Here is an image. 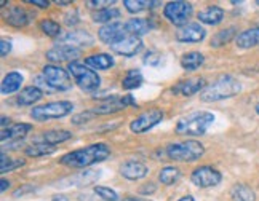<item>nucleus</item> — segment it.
Listing matches in <instances>:
<instances>
[{
  "label": "nucleus",
  "instance_id": "obj_40",
  "mask_svg": "<svg viewBox=\"0 0 259 201\" xmlns=\"http://www.w3.org/2000/svg\"><path fill=\"white\" fill-rule=\"evenodd\" d=\"M143 63H144L146 66L157 67V66H160V63H162V55L158 53V52H155V49H149V52L144 55Z\"/></svg>",
  "mask_w": 259,
  "mask_h": 201
},
{
  "label": "nucleus",
  "instance_id": "obj_7",
  "mask_svg": "<svg viewBox=\"0 0 259 201\" xmlns=\"http://www.w3.org/2000/svg\"><path fill=\"white\" fill-rule=\"evenodd\" d=\"M42 78L53 91H69L72 88V80L69 70L58 64H47L42 69Z\"/></svg>",
  "mask_w": 259,
  "mask_h": 201
},
{
  "label": "nucleus",
  "instance_id": "obj_5",
  "mask_svg": "<svg viewBox=\"0 0 259 201\" xmlns=\"http://www.w3.org/2000/svg\"><path fill=\"white\" fill-rule=\"evenodd\" d=\"M67 70H69V74L72 75L77 86L85 93H93L101 86V77L98 75L96 70L88 67L85 63H80V61L69 63Z\"/></svg>",
  "mask_w": 259,
  "mask_h": 201
},
{
  "label": "nucleus",
  "instance_id": "obj_36",
  "mask_svg": "<svg viewBox=\"0 0 259 201\" xmlns=\"http://www.w3.org/2000/svg\"><path fill=\"white\" fill-rule=\"evenodd\" d=\"M157 5H162L160 2H144V0H123V7L128 13H141L147 8H155Z\"/></svg>",
  "mask_w": 259,
  "mask_h": 201
},
{
  "label": "nucleus",
  "instance_id": "obj_27",
  "mask_svg": "<svg viewBox=\"0 0 259 201\" xmlns=\"http://www.w3.org/2000/svg\"><path fill=\"white\" fill-rule=\"evenodd\" d=\"M85 64L88 67H92L93 70H109L115 66V61H114V58L107 53H96V55L87 56Z\"/></svg>",
  "mask_w": 259,
  "mask_h": 201
},
{
  "label": "nucleus",
  "instance_id": "obj_35",
  "mask_svg": "<svg viewBox=\"0 0 259 201\" xmlns=\"http://www.w3.org/2000/svg\"><path fill=\"white\" fill-rule=\"evenodd\" d=\"M56 152V145H48V144H32L24 148V154L31 158H40L48 157Z\"/></svg>",
  "mask_w": 259,
  "mask_h": 201
},
{
  "label": "nucleus",
  "instance_id": "obj_12",
  "mask_svg": "<svg viewBox=\"0 0 259 201\" xmlns=\"http://www.w3.org/2000/svg\"><path fill=\"white\" fill-rule=\"evenodd\" d=\"M143 48H144V43L141 37H136V35H125L122 40H118L117 43L111 45L112 52L123 58H135L136 55L143 52Z\"/></svg>",
  "mask_w": 259,
  "mask_h": 201
},
{
  "label": "nucleus",
  "instance_id": "obj_8",
  "mask_svg": "<svg viewBox=\"0 0 259 201\" xmlns=\"http://www.w3.org/2000/svg\"><path fill=\"white\" fill-rule=\"evenodd\" d=\"M194 15V5L191 2H184V0H175V2H168L163 7V16L168 19V23L183 27L189 24V19Z\"/></svg>",
  "mask_w": 259,
  "mask_h": 201
},
{
  "label": "nucleus",
  "instance_id": "obj_31",
  "mask_svg": "<svg viewBox=\"0 0 259 201\" xmlns=\"http://www.w3.org/2000/svg\"><path fill=\"white\" fill-rule=\"evenodd\" d=\"M144 83V77L139 69H130L122 78V88L125 91H133Z\"/></svg>",
  "mask_w": 259,
  "mask_h": 201
},
{
  "label": "nucleus",
  "instance_id": "obj_2",
  "mask_svg": "<svg viewBox=\"0 0 259 201\" xmlns=\"http://www.w3.org/2000/svg\"><path fill=\"white\" fill-rule=\"evenodd\" d=\"M240 91L242 83L235 77L221 75L206 85V88L200 93V100L202 103H219V100L235 97Z\"/></svg>",
  "mask_w": 259,
  "mask_h": 201
},
{
  "label": "nucleus",
  "instance_id": "obj_16",
  "mask_svg": "<svg viewBox=\"0 0 259 201\" xmlns=\"http://www.w3.org/2000/svg\"><path fill=\"white\" fill-rule=\"evenodd\" d=\"M95 38L93 35L87 31H69L61 34V37L58 38L56 45H67L72 48H83V46H93Z\"/></svg>",
  "mask_w": 259,
  "mask_h": 201
},
{
  "label": "nucleus",
  "instance_id": "obj_34",
  "mask_svg": "<svg viewBox=\"0 0 259 201\" xmlns=\"http://www.w3.org/2000/svg\"><path fill=\"white\" fill-rule=\"evenodd\" d=\"M179 179H181V169L176 166H165L158 173V180L162 182V185H173Z\"/></svg>",
  "mask_w": 259,
  "mask_h": 201
},
{
  "label": "nucleus",
  "instance_id": "obj_26",
  "mask_svg": "<svg viewBox=\"0 0 259 201\" xmlns=\"http://www.w3.org/2000/svg\"><path fill=\"white\" fill-rule=\"evenodd\" d=\"M125 29L128 35H136L141 37L149 34L154 29V24L146 18H132L125 23Z\"/></svg>",
  "mask_w": 259,
  "mask_h": 201
},
{
  "label": "nucleus",
  "instance_id": "obj_23",
  "mask_svg": "<svg viewBox=\"0 0 259 201\" xmlns=\"http://www.w3.org/2000/svg\"><path fill=\"white\" fill-rule=\"evenodd\" d=\"M31 131H32L31 123H15L12 126H8L7 129H2L0 139H2V144H5L7 140L8 142H13V140H21Z\"/></svg>",
  "mask_w": 259,
  "mask_h": 201
},
{
  "label": "nucleus",
  "instance_id": "obj_13",
  "mask_svg": "<svg viewBox=\"0 0 259 201\" xmlns=\"http://www.w3.org/2000/svg\"><path fill=\"white\" fill-rule=\"evenodd\" d=\"M206 80L203 77H192V78H186L178 82L173 88L171 93L176 96H183V97H191L198 93H202L206 88Z\"/></svg>",
  "mask_w": 259,
  "mask_h": 201
},
{
  "label": "nucleus",
  "instance_id": "obj_11",
  "mask_svg": "<svg viewBox=\"0 0 259 201\" xmlns=\"http://www.w3.org/2000/svg\"><path fill=\"white\" fill-rule=\"evenodd\" d=\"M191 180L198 188H211V187H216L221 184L223 174L219 169L205 165V166H198L192 171Z\"/></svg>",
  "mask_w": 259,
  "mask_h": 201
},
{
  "label": "nucleus",
  "instance_id": "obj_4",
  "mask_svg": "<svg viewBox=\"0 0 259 201\" xmlns=\"http://www.w3.org/2000/svg\"><path fill=\"white\" fill-rule=\"evenodd\" d=\"M165 154L170 160H175V162L194 163L205 155V145L198 142V140L187 139L181 140V142L168 144L165 148Z\"/></svg>",
  "mask_w": 259,
  "mask_h": 201
},
{
  "label": "nucleus",
  "instance_id": "obj_6",
  "mask_svg": "<svg viewBox=\"0 0 259 201\" xmlns=\"http://www.w3.org/2000/svg\"><path fill=\"white\" fill-rule=\"evenodd\" d=\"M74 112V104L71 100H53L42 106H37L31 110V118L35 122H48L71 115Z\"/></svg>",
  "mask_w": 259,
  "mask_h": 201
},
{
  "label": "nucleus",
  "instance_id": "obj_37",
  "mask_svg": "<svg viewBox=\"0 0 259 201\" xmlns=\"http://www.w3.org/2000/svg\"><path fill=\"white\" fill-rule=\"evenodd\" d=\"M26 165V160L23 158H8L5 152H2V160H0V173L7 174V173H12V171L21 168Z\"/></svg>",
  "mask_w": 259,
  "mask_h": 201
},
{
  "label": "nucleus",
  "instance_id": "obj_19",
  "mask_svg": "<svg viewBox=\"0 0 259 201\" xmlns=\"http://www.w3.org/2000/svg\"><path fill=\"white\" fill-rule=\"evenodd\" d=\"M99 177H101V171H85V173H78L66 179H61L56 187H83V185L95 184Z\"/></svg>",
  "mask_w": 259,
  "mask_h": 201
},
{
  "label": "nucleus",
  "instance_id": "obj_45",
  "mask_svg": "<svg viewBox=\"0 0 259 201\" xmlns=\"http://www.w3.org/2000/svg\"><path fill=\"white\" fill-rule=\"evenodd\" d=\"M10 52H12V42L7 38H2L0 40V56L7 58L10 55Z\"/></svg>",
  "mask_w": 259,
  "mask_h": 201
},
{
  "label": "nucleus",
  "instance_id": "obj_49",
  "mask_svg": "<svg viewBox=\"0 0 259 201\" xmlns=\"http://www.w3.org/2000/svg\"><path fill=\"white\" fill-rule=\"evenodd\" d=\"M2 185H0V192H7V188H10V180H7V179H2V182H0Z\"/></svg>",
  "mask_w": 259,
  "mask_h": 201
},
{
  "label": "nucleus",
  "instance_id": "obj_22",
  "mask_svg": "<svg viewBox=\"0 0 259 201\" xmlns=\"http://www.w3.org/2000/svg\"><path fill=\"white\" fill-rule=\"evenodd\" d=\"M224 15L226 12L218 5H208L206 8L200 10V12L197 13V18L198 21L202 24H206V26H218L223 23L224 19Z\"/></svg>",
  "mask_w": 259,
  "mask_h": 201
},
{
  "label": "nucleus",
  "instance_id": "obj_54",
  "mask_svg": "<svg viewBox=\"0 0 259 201\" xmlns=\"http://www.w3.org/2000/svg\"><path fill=\"white\" fill-rule=\"evenodd\" d=\"M254 110H256V114H257V115H259V103H257V104H256V107H254Z\"/></svg>",
  "mask_w": 259,
  "mask_h": 201
},
{
  "label": "nucleus",
  "instance_id": "obj_9",
  "mask_svg": "<svg viewBox=\"0 0 259 201\" xmlns=\"http://www.w3.org/2000/svg\"><path fill=\"white\" fill-rule=\"evenodd\" d=\"M165 118V112L162 109H149L141 115H138L132 123H130V131L135 134H144L155 128L158 123H162Z\"/></svg>",
  "mask_w": 259,
  "mask_h": 201
},
{
  "label": "nucleus",
  "instance_id": "obj_24",
  "mask_svg": "<svg viewBox=\"0 0 259 201\" xmlns=\"http://www.w3.org/2000/svg\"><path fill=\"white\" fill-rule=\"evenodd\" d=\"M42 97H44V91H42L40 88H37L35 85L26 86L24 89H21V91L18 93L16 104L21 106V107H29V106L37 104Z\"/></svg>",
  "mask_w": 259,
  "mask_h": 201
},
{
  "label": "nucleus",
  "instance_id": "obj_10",
  "mask_svg": "<svg viewBox=\"0 0 259 201\" xmlns=\"http://www.w3.org/2000/svg\"><path fill=\"white\" fill-rule=\"evenodd\" d=\"M130 106H136V100L132 94H126V96H109L104 99V103L98 104L96 107L92 109V112L95 115H111V114H117V112H122L126 107Z\"/></svg>",
  "mask_w": 259,
  "mask_h": 201
},
{
  "label": "nucleus",
  "instance_id": "obj_39",
  "mask_svg": "<svg viewBox=\"0 0 259 201\" xmlns=\"http://www.w3.org/2000/svg\"><path fill=\"white\" fill-rule=\"evenodd\" d=\"M93 192L101 198L103 201H120V196H118V193L115 192V190H112L111 187H104V185H95Z\"/></svg>",
  "mask_w": 259,
  "mask_h": 201
},
{
  "label": "nucleus",
  "instance_id": "obj_41",
  "mask_svg": "<svg viewBox=\"0 0 259 201\" xmlns=\"http://www.w3.org/2000/svg\"><path fill=\"white\" fill-rule=\"evenodd\" d=\"M87 5L92 10L101 12V10H106V8H112V5H115V0H88Z\"/></svg>",
  "mask_w": 259,
  "mask_h": 201
},
{
  "label": "nucleus",
  "instance_id": "obj_3",
  "mask_svg": "<svg viewBox=\"0 0 259 201\" xmlns=\"http://www.w3.org/2000/svg\"><path fill=\"white\" fill-rule=\"evenodd\" d=\"M213 123H214V115L211 112L198 110V112H192L179 118L175 126V133L179 136H187V137L203 136L206 134L208 128Z\"/></svg>",
  "mask_w": 259,
  "mask_h": 201
},
{
  "label": "nucleus",
  "instance_id": "obj_47",
  "mask_svg": "<svg viewBox=\"0 0 259 201\" xmlns=\"http://www.w3.org/2000/svg\"><path fill=\"white\" fill-rule=\"evenodd\" d=\"M26 4L34 5V7H38V8H42V10H47V8L50 7V2H48V0H26Z\"/></svg>",
  "mask_w": 259,
  "mask_h": 201
},
{
  "label": "nucleus",
  "instance_id": "obj_38",
  "mask_svg": "<svg viewBox=\"0 0 259 201\" xmlns=\"http://www.w3.org/2000/svg\"><path fill=\"white\" fill-rule=\"evenodd\" d=\"M38 27H40V31L47 35V37H52V38H59L61 37V26H59V23L53 21V19L50 18H45L40 21V24H38Z\"/></svg>",
  "mask_w": 259,
  "mask_h": 201
},
{
  "label": "nucleus",
  "instance_id": "obj_20",
  "mask_svg": "<svg viewBox=\"0 0 259 201\" xmlns=\"http://www.w3.org/2000/svg\"><path fill=\"white\" fill-rule=\"evenodd\" d=\"M120 174L128 180H141L149 174V166L138 160H126L120 165Z\"/></svg>",
  "mask_w": 259,
  "mask_h": 201
},
{
  "label": "nucleus",
  "instance_id": "obj_52",
  "mask_svg": "<svg viewBox=\"0 0 259 201\" xmlns=\"http://www.w3.org/2000/svg\"><path fill=\"white\" fill-rule=\"evenodd\" d=\"M178 201H195V198H194L192 195H186V196H183V198H179Z\"/></svg>",
  "mask_w": 259,
  "mask_h": 201
},
{
  "label": "nucleus",
  "instance_id": "obj_28",
  "mask_svg": "<svg viewBox=\"0 0 259 201\" xmlns=\"http://www.w3.org/2000/svg\"><path fill=\"white\" fill-rule=\"evenodd\" d=\"M235 43L242 49H250L253 46H257L259 45V26L246 29V31L240 32L235 38Z\"/></svg>",
  "mask_w": 259,
  "mask_h": 201
},
{
  "label": "nucleus",
  "instance_id": "obj_46",
  "mask_svg": "<svg viewBox=\"0 0 259 201\" xmlns=\"http://www.w3.org/2000/svg\"><path fill=\"white\" fill-rule=\"evenodd\" d=\"M64 19H66L64 24H66V26H69V27L78 24V15H77V10H72V12H69V13L64 16Z\"/></svg>",
  "mask_w": 259,
  "mask_h": 201
},
{
  "label": "nucleus",
  "instance_id": "obj_48",
  "mask_svg": "<svg viewBox=\"0 0 259 201\" xmlns=\"http://www.w3.org/2000/svg\"><path fill=\"white\" fill-rule=\"evenodd\" d=\"M52 201H69V198L66 195H63V193H56V195L52 196Z\"/></svg>",
  "mask_w": 259,
  "mask_h": 201
},
{
  "label": "nucleus",
  "instance_id": "obj_32",
  "mask_svg": "<svg viewBox=\"0 0 259 201\" xmlns=\"http://www.w3.org/2000/svg\"><path fill=\"white\" fill-rule=\"evenodd\" d=\"M232 201H256V192L246 184H235L231 188Z\"/></svg>",
  "mask_w": 259,
  "mask_h": 201
},
{
  "label": "nucleus",
  "instance_id": "obj_21",
  "mask_svg": "<svg viewBox=\"0 0 259 201\" xmlns=\"http://www.w3.org/2000/svg\"><path fill=\"white\" fill-rule=\"evenodd\" d=\"M72 133L67 129H50V131L42 133V136H38L34 139V144H48V145H58L67 142L72 139Z\"/></svg>",
  "mask_w": 259,
  "mask_h": 201
},
{
  "label": "nucleus",
  "instance_id": "obj_55",
  "mask_svg": "<svg viewBox=\"0 0 259 201\" xmlns=\"http://www.w3.org/2000/svg\"><path fill=\"white\" fill-rule=\"evenodd\" d=\"M256 5H259V0H257V2H256Z\"/></svg>",
  "mask_w": 259,
  "mask_h": 201
},
{
  "label": "nucleus",
  "instance_id": "obj_15",
  "mask_svg": "<svg viewBox=\"0 0 259 201\" xmlns=\"http://www.w3.org/2000/svg\"><path fill=\"white\" fill-rule=\"evenodd\" d=\"M82 49L72 48L67 45H55L53 48H50L45 53V58L52 64H59V63H74L77 61V58H80Z\"/></svg>",
  "mask_w": 259,
  "mask_h": 201
},
{
  "label": "nucleus",
  "instance_id": "obj_50",
  "mask_svg": "<svg viewBox=\"0 0 259 201\" xmlns=\"http://www.w3.org/2000/svg\"><path fill=\"white\" fill-rule=\"evenodd\" d=\"M53 4H55V5H59V7H67V5H72L71 0H55Z\"/></svg>",
  "mask_w": 259,
  "mask_h": 201
},
{
  "label": "nucleus",
  "instance_id": "obj_25",
  "mask_svg": "<svg viewBox=\"0 0 259 201\" xmlns=\"http://www.w3.org/2000/svg\"><path fill=\"white\" fill-rule=\"evenodd\" d=\"M23 82H24V77H23L21 72H16V70H13V72H8L2 80V85H0V93H2L4 96L13 94V93H16V91L21 89Z\"/></svg>",
  "mask_w": 259,
  "mask_h": 201
},
{
  "label": "nucleus",
  "instance_id": "obj_1",
  "mask_svg": "<svg viewBox=\"0 0 259 201\" xmlns=\"http://www.w3.org/2000/svg\"><path fill=\"white\" fill-rule=\"evenodd\" d=\"M109 157H111V147L104 142H96L64 154L59 158V163L67 168L82 169V168H90L93 165L103 163Z\"/></svg>",
  "mask_w": 259,
  "mask_h": 201
},
{
  "label": "nucleus",
  "instance_id": "obj_18",
  "mask_svg": "<svg viewBox=\"0 0 259 201\" xmlns=\"http://www.w3.org/2000/svg\"><path fill=\"white\" fill-rule=\"evenodd\" d=\"M4 19L8 26L19 29V27H26L27 24H31V21L34 19V13L27 12V10L21 5H13L4 15Z\"/></svg>",
  "mask_w": 259,
  "mask_h": 201
},
{
  "label": "nucleus",
  "instance_id": "obj_14",
  "mask_svg": "<svg viewBox=\"0 0 259 201\" xmlns=\"http://www.w3.org/2000/svg\"><path fill=\"white\" fill-rule=\"evenodd\" d=\"M205 37L206 31L203 26H200V23H189L179 27L175 34V38L179 43H200L205 40Z\"/></svg>",
  "mask_w": 259,
  "mask_h": 201
},
{
  "label": "nucleus",
  "instance_id": "obj_30",
  "mask_svg": "<svg viewBox=\"0 0 259 201\" xmlns=\"http://www.w3.org/2000/svg\"><path fill=\"white\" fill-rule=\"evenodd\" d=\"M237 27H234V26H231V27H226V29H223V31H219V32H216L213 37H211V40H210V46L211 48H221V46H224V45H227V43H231L234 38H237Z\"/></svg>",
  "mask_w": 259,
  "mask_h": 201
},
{
  "label": "nucleus",
  "instance_id": "obj_53",
  "mask_svg": "<svg viewBox=\"0 0 259 201\" xmlns=\"http://www.w3.org/2000/svg\"><path fill=\"white\" fill-rule=\"evenodd\" d=\"M7 4H8L7 0H2V2H0V8H5V7H7Z\"/></svg>",
  "mask_w": 259,
  "mask_h": 201
},
{
  "label": "nucleus",
  "instance_id": "obj_42",
  "mask_svg": "<svg viewBox=\"0 0 259 201\" xmlns=\"http://www.w3.org/2000/svg\"><path fill=\"white\" fill-rule=\"evenodd\" d=\"M37 192V187H34L32 184H26V185H21L19 188H16L13 192V198H19V196H24L27 193H34Z\"/></svg>",
  "mask_w": 259,
  "mask_h": 201
},
{
  "label": "nucleus",
  "instance_id": "obj_29",
  "mask_svg": "<svg viewBox=\"0 0 259 201\" xmlns=\"http://www.w3.org/2000/svg\"><path fill=\"white\" fill-rule=\"evenodd\" d=\"M205 64V56L198 52H189L181 56V67L186 72H194Z\"/></svg>",
  "mask_w": 259,
  "mask_h": 201
},
{
  "label": "nucleus",
  "instance_id": "obj_43",
  "mask_svg": "<svg viewBox=\"0 0 259 201\" xmlns=\"http://www.w3.org/2000/svg\"><path fill=\"white\" fill-rule=\"evenodd\" d=\"M95 117V114L92 112V110H88V112H82V114H78V115H75L74 118H72V123L74 125H82V123H87V122H90Z\"/></svg>",
  "mask_w": 259,
  "mask_h": 201
},
{
  "label": "nucleus",
  "instance_id": "obj_51",
  "mask_svg": "<svg viewBox=\"0 0 259 201\" xmlns=\"http://www.w3.org/2000/svg\"><path fill=\"white\" fill-rule=\"evenodd\" d=\"M10 122H12V120H10V118L2 117V122H0V125H2V129H7L8 126H12V125H10Z\"/></svg>",
  "mask_w": 259,
  "mask_h": 201
},
{
  "label": "nucleus",
  "instance_id": "obj_33",
  "mask_svg": "<svg viewBox=\"0 0 259 201\" xmlns=\"http://www.w3.org/2000/svg\"><path fill=\"white\" fill-rule=\"evenodd\" d=\"M122 16L120 10L112 7V8H106V10H101V12H95L93 13V21L95 23H99V24H111L114 23V19H118Z\"/></svg>",
  "mask_w": 259,
  "mask_h": 201
},
{
  "label": "nucleus",
  "instance_id": "obj_17",
  "mask_svg": "<svg viewBox=\"0 0 259 201\" xmlns=\"http://www.w3.org/2000/svg\"><path fill=\"white\" fill-rule=\"evenodd\" d=\"M125 35H128L126 29H125V23H118V21H114L111 24H106V26H103L98 31L99 40H101L103 43L109 45V46L117 43L118 40H122Z\"/></svg>",
  "mask_w": 259,
  "mask_h": 201
},
{
  "label": "nucleus",
  "instance_id": "obj_44",
  "mask_svg": "<svg viewBox=\"0 0 259 201\" xmlns=\"http://www.w3.org/2000/svg\"><path fill=\"white\" fill-rule=\"evenodd\" d=\"M157 192V185L154 182H149V184H144L139 187V193L144 195V196H149V195H154Z\"/></svg>",
  "mask_w": 259,
  "mask_h": 201
}]
</instances>
